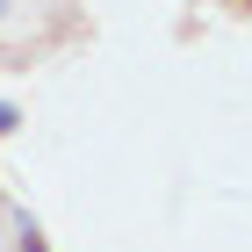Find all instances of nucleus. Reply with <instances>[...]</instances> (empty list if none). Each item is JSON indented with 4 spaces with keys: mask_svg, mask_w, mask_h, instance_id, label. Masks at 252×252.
<instances>
[{
    "mask_svg": "<svg viewBox=\"0 0 252 252\" xmlns=\"http://www.w3.org/2000/svg\"><path fill=\"white\" fill-rule=\"evenodd\" d=\"M15 252H51V238H43V223L29 209H15Z\"/></svg>",
    "mask_w": 252,
    "mask_h": 252,
    "instance_id": "nucleus-1",
    "label": "nucleus"
},
{
    "mask_svg": "<svg viewBox=\"0 0 252 252\" xmlns=\"http://www.w3.org/2000/svg\"><path fill=\"white\" fill-rule=\"evenodd\" d=\"M22 130V108H15V101H0V137H15Z\"/></svg>",
    "mask_w": 252,
    "mask_h": 252,
    "instance_id": "nucleus-2",
    "label": "nucleus"
},
{
    "mask_svg": "<svg viewBox=\"0 0 252 252\" xmlns=\"http://www.w3.org/2000/svg\"><path fill=\"white\" fill-rule=\"evenodd\" d=\"M7 7H15V0H0V22H7Z\"/></svg>",
    "mask_w": 252,
    "mask_h": 252,
    "instance_id": "nucleus-3",
    "label": "nucleus"
},
{
    "mask_svg": "<svg viewBox=\"0 0 252 252\" xmlns=\"http://www.w3.org/2000/svg\"><path fill=\"white\" fill-rule=\"evenodd\" d=\"M223 7H245V0H223Z\"/></svg>",
    "mask_w": 252,
    "mask_h": 252,
    "instance_id": "nucleus-4",
    "label": "nucleus"
}]
</instances>
